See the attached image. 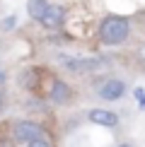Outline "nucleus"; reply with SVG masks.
<instances>
[{"instance_id": "obj_5", "label": "nucleus", "mask_w": 145, "mask_h": 147, "mask_svg": "<svg viewBox=\"0 0 145 147\" xmlns=\"http://www.w3.org/2000/svg\"><path fill=\"white\" fill-rule=\"evenodd\" d=\"M63 20H65V10L60 7V5H48L44 17H41L39 22L44 24L46 29H58L60 24H63Z\"/></svg>"}, {"instance_id": "obj_9", "label": "nucleus", "mask_w": 145, "mask_h": 147, "mask_svg": "<svg viewBox=\"0 0 145 147\" xmlns=\"http://www.w3.org/2000/svg\"><path fill=\"white\" fill-rule=\"evenodd\" d=\"M46 7H48L46 0H29V3H27V12H29V17H32V20H36V22L44 17Z\"/></svg>"}, {"instance_id": "obj_7", "label": "nucleus", "mask_w": 145, "mask_h": 147, "mask_svg": "<svg viewBox=\"0 0 145 147\" xmlns=\"http://www.w3.org/2000/svg\"><path fill=\"white\" fill-rule=\"evenodd\" d=\"M51 99L56 101V104H60V106H65V104L72 101V89H70L65 82L56 80V82H53V87H51Z\"/></svg>"}, {"instance_id": "obj_4", "label": "nucleus", "mask_w": 145, "mask_h": 147, "mask_svg": "<svg viewBox=\"0 0 145 147\" xmlns=\"http://www.w3.org/2000/svg\"><path fill=\"white\" fill-rule=\"evenodd\" d=\"M104 65L102 58H75V60H65V68L72 70V72H92V70H99Z\"/></svg>"}, {"instance_id": "obj_1", "label": "nucleus", "mask_w": 145, "mask_h": 147, "mask_svg": "<svg viewBox=\"0 0 145 147\" xmlns=\"http://www.w3.org/2000/svg\"><path fill=\"white\" fill-rule=\"evenodd\" d=\"M128 32H131L128 20L111 15V17H104V22H102L99 39H102V44H106V46H119V44H123V41L128 39Z\"/></svg>"}, {"instance_id": "obj_6", "label": "nucleus", "mask_w": 145, "mask_h": 147, "mask_svg": "<svg viewBox=\"0 0 145 147\" xmlns=\"http://www.w3.org/2000/svg\"><path fill=\"white\" fill-rule=\"evenodd\" d=\"M89 121L97 125H106V128H114L119 123V116L114 111H109V109H92L89 111Z\"/></svg>"}, {"instance_id": "obj_13", "label": "nucleus", "mask_w": 145, "mask_h": 147, "mask_svg": "<svg viewBox=\"0 0 145 147\" xmlns=\"http://www.w3.org/2000/svg\"><path fill=\"white\" fill-rule=\"evenodd\" d=\"M3 109H5V96L0 94V111H3Z\"/></svg>"}, {"instance_id": "obj_15", "label": "nucleus", "mask_w": 145, "mask_h": 147, "mask_svg": "<svg viewBox=\"0 0 145 147\" xmlns=\"http://www.w3.org/2000/svg\"><path fill=\"white\" fill-rule=\"evenodd\" d=\"M3 80H5V75H3V70H0V82H3Z\"/></svg>"}, {"instance_id": "obj_8", "label": "nucleus", "mask_w": 145, "mask_h": 147, "mask_svg": "<svg viewBox=\"0 0 145 147\" xmlns=\"http://www.w3.org/2000/svg\"><path fill=\"white\" fill-rule=\"evenodd\" d=\"M20 84L24 89H29V92H36L41 87V75H39V70L36 68H29V70H24L22 75H20Z\"/></svg>"}, {"instance_id": "obj_11", "label": "nucleus", "mask_w": 145, "mask_h": 147, "mask_svg": "<svg viewBox=\"0 0 145 147\" xmlns=\"http://www.w3.org/2000/svg\"><path fill=\"white\" fill-rule=\"evenodd\" d=\"M133 94H136V101L140 104V109H145V89H143V87H138Z\"/></svg>"}, {"instance_id": "obj_3", "label": "nucleus", "mask_w": 145, "mask_h": 147, "mask_svg": "<svg viewBox=\"0 0 145 147\" xmlns=\"http://www.w3.org/2000/svg\"><path fill=\"white\" fill-rule=\"evenodd\" d=\"M123 92H126V84L121 82V80L111 77V80H106V82L99 87V96L106 99V101H116V99L123 96Z\"/></svg>"}, {"instance_id": "obj_14", "label": "nucleus", "mask_w": 145, "mask_h": 147, "mask_svg": "<svg viewBox=\"0 0 145 147\" xmlns=\"http://www.w3.org/2000/svg\"><path fill=\"white\" fill-rule=\"evenodd\" d=\"M119 147H133V145H128V142H123V145H119Z\"/></svg>"}, {"instance_id": "obj_2", "label": "nucleus", "mask_w": 145, "mask_h": 147, "mask_svg": "<svg viewBox=\"0 0 145 147\" xmlns=\"http://www.w3.org/2000/svg\"><path fill=\"white\" fill-rule=\"evenodd\" d=\"M15 138L20 142H32L36 138H44V128L32 123V121H17L15 123Z\"/></svg>"}, {"instance_id": "obj_12", "label": "nucleus", "mask_w": 145, "mask_h": 147, "mask_svg": "<svg viewBox=\"0 0 145 147\" xmlns=\"http://www.w3.org/2000/svg\"><path fill=\"white\" fill-rule=\"evenodd\" d=\"M15 27V17H7V20L3 22V29H12Z\"/></svg>"}, {"instance_id": "obj_10", "label": "nucleus", "mask_w": 145, "mask_h": 147, "mask_svg": "<svg viewBox=\"0 0 145 147\" xmlns=\"http://www.w3.org/2000/svg\"><path fill=\"white\" fill-rule=\"evenodd\" d=\"M27 147H51V142H48L46 138H36L32 142H27Z\"/></svg>"}]
</instances>
